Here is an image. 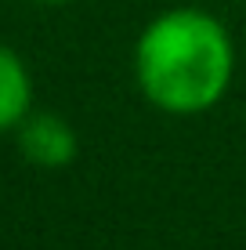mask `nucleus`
<instances>
[{"label": "nucleus", "mask_w": 246, "mask_h": 250, "mask_svg": "<svg viewBox=\"0 0 246 250\" xmlns=\"http://www.w3.org/2000/svg\"><path fill=\"white\" fill-rule=\"evenodd\" d=\"M134 65L152 105L167 113H203L228 91L232 40L214 15L177 7L141 33Z\"/></svg>", "instance_id": "1"}, {"label": "nucleus", "mask_w": 246, "mask_h": 250, "mask_svg": "<svg viewBox=\"0 0 246 250\" xmlns=\"http://www.w3.org/2000/svg\"><path fill=\"white\" fill-rule=\"evenodd\" d=\"M19 149L37 167H65L76 156V131L55 113H37L19 124Z\"/></svg>", "instance_id": "2"}, {"label": "nucleus", "mask_w": 246, "mask_h": 250, "mask_svg": "<svg viewBox=\"0 0 246 250\" xmlns=\"http://www.w3.org/2000/svg\"><path fill=\"white\" fill-rule=\"evenodd\" d=\"M33 102V83L25 73V62L11 47L0 44V131L19 127Z\"/></svg>", "instance_id": "3"}, {"label": "nucleus", "mask_w": 246, "mask_h": 250, "mask_svg": "<svg viewBox=\"0 0 246 250\" xmlns=\"http://www.w3.org/2000/svg\"><path fill=\"white\" fill-rule=\"evenodd\" d=\"M37 4H62V0H37Z\"/></svg>", "instance_id": "4"}]
</instances>
